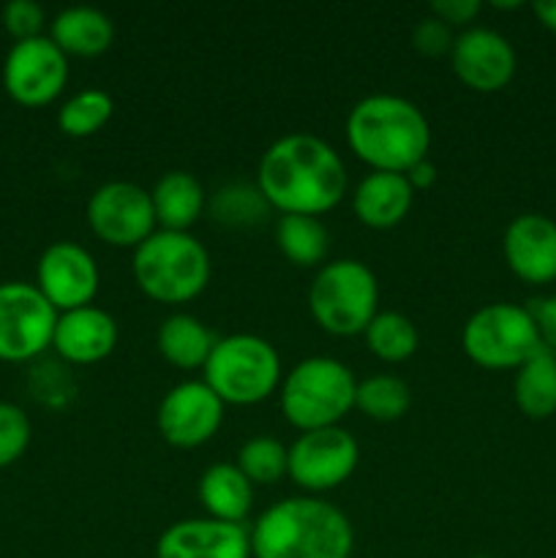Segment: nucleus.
Returning a JSON list of instances; mask_svg holds the SVG:
<instances>
[{
  "label": "nucleus",
  "mask_w": 556,
  "mask_h": 558,
  "mask_svg": "<svg viewBox=\"0 0 556 558\" xmlns=\"http://www.w3.org/2000/svg\"><path fill=\"white\" fill-rule=\"evenodd\" d=\"M412 44L420 54L425 58H439V54H450L456 36H452V27L445 25L436 16H425L414 25L412 31Z\"/></svg>",
  "instance_id": "obj_33"
},
{
  "label": "nucleus",
  "mask_w": 556,
  "mask_h": 558,
  "mask_svg": "<svg viewBox=\"0 0 556 558\" xmlns=\"http://www.w3.org/2000/svg\"><path fill=\"white\" fill-rule=\"evenodd\" d=\"M458 80L478 93H496L516 74V49L491 27H469L450 49Z\"/></svg>",
  "instance_id": "obj_15"
},
{
  "label": "nucleus",
  "mask_w": 556,
  "mask_h": 558,
  "mask_svg": "<svg viewBox=\"0 0 556 558\" xmlns=\"http://www.w3.org/2000/svg\"><path fill=\"white\" fill-rule=\"evenodd\" d=\"M507 267L527 283H548L556 278V223L540 213H523L505 229Z\"/></svg>",
  "instance_id": "obj_17"
},
{
  "label": "nucleus",
  "mask_w": 556,
  "mask_h": 558,
  "mask_svg": "<svg viewBox=\"0 0 556 558\" xmlns=\"http://www.w3.org/2000/svg\"><path fill=\"white\" fill-rule=\"evenodd\" d=\"M256 189L281 216H322L347 194V167L314 134H287L262 153Z\"/></svg>",
  "instance_id": "obj_1"
},
{
  "label": "nucleus",
  "mask_w": 556,
  "mask_h": 558,
  "mask_svg": "<svg viewBox=\"0 0 556 558\" xmlns=\"http://www.w3.org/2000/svg\"><path fill=\"white\" fill-rule=\"evenodd\" d=\"M365 343H368L371 354H376L385 363H403L418 352V327L412 319L398 311H379L365 327Z\"/></svg>",
  "instance_id": "obj_26"
},
{
  "label": "nucleus",
  "mask_w": 556,
  "mask_h": 558,
  "mask_svg": "<svg viewBox=\"0 0 556 558\" xmlns=\"http://www.w3.org/2000/svg\"><path fill=\"white\" fill-rule=\"evenodd\" d=\"M347 140L354 156L374 167V172L407 174L414 163L428 158L431 125L409 98L374 93L349 112Z\"/></svg>",
  "instance_id": "obj_2"
},
{
  "label": "nucleus",
  "mask_w": 556,
  "mask_h": 558,
  "mask_svg": "<svg viewBox=\"0 0 556 558\" xmlns=\"http://www.w3.org/2000/svg\"><path fill=\"white\" fill-rule=\"evenodd\" d=\"M205 385L234 407H251L276 392L281 381V357L270 341L251 332L218 338L205 363Z\"/></svg>",
  "instance_id": "obj_6"
},
{
  "label": "nucleus",
  "mask_w": 556,
  "mask_h": 558,
  "mask_svg": "<svg viewBox=\"0 0 556 558\" xmlns=\"http://www.w3.org/2000/svg\"><path fill=\"white\" fill-rule=\"evenodd\" d=\"M49 38L60 47L63 54H80V58H96L107 52L114 38V25L104 11L93 5H69L55 14L49 25Z\"/></svg>",
  "instance_id": "obj_21"
},
{
  "label": "nucleus",
  "mask_w": 556,
  "mask_h": 558,
  "mask_svg": "<svg viewBox=\"0 0 556 558\" xmlns=\"http://www.w3.org/2000/svg\"><path fill=\"white\" fill-rule=\"evenodd\" d=\"M521 3H494V9H518Z\"/></svg>",
  "instance_id": "obj_38"
},
{
  "label": "nucleus",
  "mask_w": 556,
  "mask_h": 558,
  "mask_svg": "<svg viewBox=\"0 0 556 558\" xmlns=\"http://www.w3.org/2000/svg\"><path fill=\"white\" fill-rule=\"evenodd\" d=\"M156 223L169 232H189L205 213L207 196L200 180L183 169L164 172L150 191Z\"/></svg>",
  "instance_id": "obj_20"
},
{
  "label": "nucleus",
  "mask_w": 556,
  "mask_h": 558,
  "mask_svg": "<svg viewBox=\"0 0 556 558\" xmlns=\"http://www.w3.org/2000/svg\"><path fill=\"white\" fill-rule=\"evenodd\" d=\"M527 311L532 314L534 325H537L540 341H543L545 349L556 354V294L554 298H540L529 300Z\"/></svg>",
  "instance_id": "obj_34"
},
{
  "label": "nucleus",
  "mask_w": 556,
  "mask_h": 558,
  "mask_svg": "<svg viewBox=\"0 0 556 558\" xmlns=\"http://www.w3.org/2000/svg\"><path fill=\"white\" fill-rule=\"evenodd\" d=\"M461 347L480 368L505 371L521 368L543 347V341L527 308L512 303H491L469 316L461 332Z\"/></svg>",
  "instance_id": "obj_8"
},
{
  "label": "nucleus",
  "mask_w": 556,
  "mask_h": 558,
  "mask_svg": "<svg viewBox=\"0 0 556 558\" xmlns=\"http://www.w3.org/2000/svg\"><path fill=\"white\" fill-rule=\"evenodd\" d=\"M98 265L87 248L74 240H58L38 256L36 287L58 314L85 308L98 292Z\"/></svg>",
  "instance_id": "obj_13"
},
{
  "label": "nucleus",
  "mask_w": 556,
  "mask_h": 558,
  "mask_svg": "<svg viewBox=\"0 0 556 558\" xmlns=\"http://www.w3.org/2000/svg\"><path fill=\"white\" fill-rule=\"evenodd\" d=\"M532 11L548 31L556 33V0H537L532 3Z\"/></svg>",
  "instance_id": "obj_37"
},
{
  "label": "nucleus",
  "mask_w": 556,
  "mask_h": 558,
  "mask_svg": "<svg viewBox=\"0 0 556 558\" xmlns=\"http://www.w3.org/2000/svg\"><path fill=\"white\" fill-rule=\"evenodd\" d=\"M360 447L354 436L343 428H319L305 430L289 447V469L287 474L294 485L311 490V494H325L338 488L352 477L358 469Z\"/></svg>",
  "instance_id": "obj_11"
},
{
  "label": "nucleus",
  "mask_w": 556,
  "mask_h": 558,
  "mask_svg": "<svg viewBox=\"0 0 556 558\" xmlns=\"http://www.w3.org/2000/svg\"><path fill=\"white\" fill-rule=\"evenodd\" d=\"M114 112V101L107 90L98 87H87V90L74 93L69 101L60 107L58 125L63 134L69 136H93L109 123Z\"/></svg>",
  "instance_id": "obj_28"
},
{
  "label": "nucleus",
  "mask_w": 556,
  "mask_h": 558,
  "mask_svg": "<svg viewBox=\"0 0 556 558\" xmlns=\"http://www.w3.org/2000/svg\"><path fill=\"white\" fill-rule=\"evenodd\" d=\"M276 245L292 265L314 267L327 254V229L314 216H281L276 223Z\"/></svg>",
  "instance_id": "obj_25"
},
{
  "label": "nucleus",
  "mask_w": 556,
  "mask_h": 558,
  "mask_svg": "<svg viewBox=\"0 0 556 558\" xmlns=\"http://www.w3.org/2000/svg\"><path fill=\"white\" fill-rule=\"evenodd\" d=\"M273 207L262 191L251 183H229L216 191L210 202V216L223 227H254L267 218Z\"/></svg>",
  "instance_id": "obj_29"
},
{
  "label": "nucleus",
  "mask_w": 556,
  "mask_h": 558,
  "mask_svg": "<svg viewBox=\"0 0 556 558\" xmlns=\"http://www.w3.org/2000/svg\"><path fill=\"white\" fill-rule=\"evenodd\" d=\"M200 501L207 518L223 523H243L254 507V485L238 463H213L200 480Z\"/></svg>",
  "instance_id": "obj_22"
},
{
  "label": "nucleus",
  "mask_w": 556,
  "mask_h": 558,
  "mask_svg": "<svg viewBox=\"0 0 556 558\" xmlns=\"http://www.w3.org/2000/svg\"><path fill=\"white\" fill-rule=\"evenodd\" d=\"M480 9H483L480 0H434L431 3V16L442 20L445 25L456 27L472 22L480 14Z\"/></svg>",
  "instance_id": "obj_35"
},
{
  "label": "nucleus",
  "mask_w": 556,
  "mask_h": 558,
  "mask_svg": "<svg viewBox=\"0 0 556 558\" xmlns=\"http://www.w3.org/2000/svg\"><path fill=\"white\" fill-rule=\"evenodd\" d=\"M52 347L69 363H101L118 347V322L96 305L63 311V314H58Z\"/></svg>",
  "instance_id": "obj_18"
},
{
  "label": "nucleus",
  "mask_w": 556,
  "mask_h": 558,
  "mask_svg": "<svg viewBox=\"0 0 556 558\" xmlns=\"http://www.w3.org/2000/svg\"><path fill=\"white\" fill-rule=\"evenodd\" d=\"M223 401L205 381H180L164 396L156 425L164 441L178 450H194L218 434Z\"/></svg>",
  "instance_id": "obj_14"
},
{
  "label": "nucleus",
  "mask_w": 556,
  "mask_h": 558,
  "mask_svg": "<svg viewBox=\"0 0 556 558\" xmlns=\"http://www.w3.org/2000/svg\"><path fill=\"white\" fill-rule=\"evenodd\" d=\"M69 80V58L49 36L14 41L3 60V87L22 107L55 101Z\"/></svg>",
  "instance_id": "obj_12"
},
{
  "label": "nucleus",
  "mask_w": 556,
  "mask_h": 558,
  "mask_svg": "<svg viewBox=\"0 0 556 558\" xmlns=\"http://www.w3.org/2000/svg\"><path fill=\"white\" fill-rule=\"evenodd\" d=\"M158 352L174 368H205L207 357H210L216 338L207 330L205 322H200L191 314H172L161 322L158 327Z\"/></svg>",
  "instance_id": "obj_23"
},
{
  "label": "nucleus",
  "mask_w": 556,
  "mask_h": 558,
  "mask_svg": "<svg viewBox=\"0 0 556 558\" xmlns=\"http://www.w3.org/2000/svg\"><path fill=\"white\" fill-rule=\"evenodd\" d=\"M31 445V420L16 403L0 401V469L25 456Z\"/></svg>",
  "instance_id": "obj_31"
},
{
  "label": "nucleus",
  "mask_w": 556,
  "mask_h": 558,
  "mask_svg": "<svg viewBox=\"0 0 556 558\" xmlns=\"http://www.w3.org/2000/svg\"><path fill=\"white\" fill-rule=\"evenodd\" d=\"M58 311L36 283H0V360L27 363L52 347Z\"/></svg>",
  "instance_id": "obj_9"
},
{
  "label": "nucleus",
  "mask_w": 556,
  "mask_h": 558,
  "mask_svg": "<svg viewBox=\"0 0 556 558\" xmlns=\"http://www.w3.org/2000/svg\"><path fill=\"white\" fill-rule=\"evenodd\" d=\"M352 371L333 357H309L281 381V412L298 430L336 428L354 409Z\"/></svg>",
  "instance_id": "obj_5"
},
{
  "label": "nucleus",
  "mask_w": 556,
  "mask_h": 558,
  "mask_svg": "<svg viewBox=\"0 0 556 558\" xmlns=\"http://www.w3.org/2000/svg\"><path fill=\"white\" fill-rule=\"evenodd\" d=\"M409 403H412L409 385L390 374L368 376L365 381H358V390H354V407L368 414L371 420H379V423L401 420Z\"/></svg>",
  "instance_id": "obj_27"
},
{
  "label": "nucleus",
  "mask_w": 556,
  "mask_h": 558,
  "mask_svg": "<svg viewBox=\"0 0 556 558\" xmlns=\"http://www.w3.org/2000/svg\"><path fill=\"white\" fill-rule=\"evenodd\" d=\"M3 27L14 36V41L41 36L44 9L36 0H11L3 5Z\"/></svg>",
  "instance_id": "obj_32"
},
{
  "label": "nucleus",
  "mask_w": 556,
  "mask_h": 558,
  "mask_svg": "<svg viewBox=\"0 0 556 558\" xmlns=\"http://www.w3.org/2000/svg\"><path fill=\"white\" fill-rule=\"evenodd\" d=\"M414 189L407 174L398 172H371L360 180L352 196V210L360 223L371 229H390L407 218L412 207Z\"/></svg>",
  "instance_id": "obj_19"
},
{
  "label": "nucleus",
  "mask_w": 556,
  "mask_h": 558,
  "mask_svg": "<svg viewBox=\"0 0 556 558\" xmlns=\"http://www.w3.org/2000/svg\"><path fill=\"white\" fill-rule=\"evenodd\" d=\"M469 558H491V556H469Z\"/></svg>",
  "instance_id": "obj_39"
},
{
  "label": "nucleus",
  "mask_w": 556,
  "mask_h": 558,
  "mask_svg": "<svg viewBox=\"0 0 556 558\" xmlns=\"http://www.w3.org/2000/svg\"><path fill=\"white\" fill-rule=\"evenodd\" d=\"M379 283L371 267L358 259L327 262L309 289V308L316 325L330 336H360L379 311Z\"/></svg>",
  "instance_id": "obj_7"
},
{
  "label": "nucleus",
  "mask_w": 556,
  "mask_h": 558,
  "mask_svg": "<svg viewBox=\"0 0 556 558\" xmlns=\"http://www.w3.org/2000/svg\"><path fill=\"white\" fill-rule=\"evenodd\" d=\"M136 287L156 303L194 300L210 281V254L189 232L158 229L134 248Z\"/></svg>",
  "instance_id": "obj_4"
},
{
  "label": "nucleus",
  "mask_w": 556,
  "mask_h": 558,
  "mask_svg": "<svg viewBox=\"0 0 556 558\" xmlns=\"http://www.w3.org/2000/svg\"><path fill=\"white\" fill-rule=\"evenodd\" d=\"M238 469L251 485H273L287 474L289 450L273 436H254L240 447Z\"/></svg>",
  "instance_id": "obj_30"
},
{
  "label": "nucleus",
  "mask_w": 556,
  "mask_h": 558,
  "mask_svg": "<svg viewBox=\"0 0 556 558\" xmlns=\"http://www.w3.org/2000/svg\"><path fill=\"white\" fill-rule=\"evenodd\" d=\"M87 223L104 243L136 248L156 232L150 191L129 180L98 185L87 199Z\"/></svg>",
  "instance_id": "obj_10"
},
{
  "label": "nucleus",
  "mask_w": 556,
  "mask_h": 558,
  "mask_svg": "<svg viewBox=\"0 0 556 558\" xmlns=\"http://www.w3.org/2000/svg\"><path fill=\"white\" fill-rule=\"evenodd\" d=\"M407 180L414 191L428 189V185H434V180H436V167L428 161V158H423V161L414 163V167L409 169Z\"/></svg>",
  "instance_id": "obj_36"
},
{
  "label": "nucleus",
  "mask_w": 556,
  "mask_h": 558,
  "mask_svg": "<svg viewBox=\"0 0 556 558\" xmlns=\"http://www.w3.org/2000/svg\"><path fill=\"white\" fill-rule=\"evenodd\" d=\"M354 532L338 507L300 496L267 507L251 529L254 558H349Z\"/></svg>",
  "instance_id": "obj_3"
},
{
  "label": "nucleus",
  "mask_w": 556,
  "mask_h": 558,
  "mask_svg": "<svg viewBox=\"0 0 556 558\" xmlns=\"http://www.w3.org/2000/svg\"><path fill=\"white\" fill-rule=\"evenodd\" d=\"M156 558H254L251 532L216 518L178 521L158 537Z\"/></svg>",
  "instance_id": "obj_16"
},
{
  "label": "nucleus",
  "mask_w": 556,
  "mask_h": 558,
  "mask_svg": "<svg viewBox=\"0 0 556 558\" xmlns=\"http://www.w3.org/2000/svg\"><path fill=\"white\" fill-rule=\"evenodd\" d=\"M516 403L527 417L545 420L556 412V354L540 347L516 374Z\"/></svg>",
  "instance_id": "obj_24"
}]
</instances>
